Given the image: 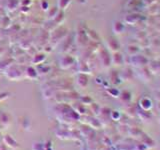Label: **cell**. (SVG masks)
Wrapping results in <instances>:
<instances>
[{
	"label": "cell",
	"instance_id": "cell-1",
	"mask_svg": "<svg viewBox=\"0 0 160 150\" xmlns=\"http://www.w3.org/2000/svg\"><path fill=\"white\" fill-rule=\"evenodd\" d=\"M4 141L7 143V145L11 146V147H16V146H17V143L14 141L9 135H6L5 136V137H4Z\"/></svg>",
	"mask_w": 160,
	"mask_h": 150
}]
</instances>
